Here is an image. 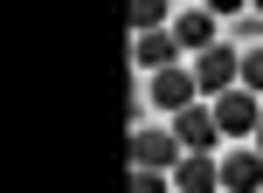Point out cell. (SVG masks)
I'll list each match as a JSON object with an SVG mask.
<instances>
[{
	"mask_svg": "<svg viewBox=\"0 0 263 193\" xmlns=\"http://www.w3.org/2000/svg\"><path fill=\"white\" fill-rule=\"evenodd\" d=\"M242 90H256V97H263V49L242 55Z\"/></svg>",
	"mask_w": 263,
	"mask_h": 193,
	"instance_id": "7c38bea8",
	"label": "cell"
},
{
	"mask_svg": "<svg viewBox=\"0 0 263 193\" xmlns=\"http://www.w3.org/2000/svg\"><path fill=\"white\" fill-rule=\"evenodd\" d=\"M173 138H180L187 152H215V145H222V124H215V103H208V111H201V103L173 111Z\"/></svg>",
	"mask_w": 263,
	"mask_h": 193,
	"instance_id": "3957f363",
	"label": "cell"
},
{
	"mask_svg": "<svg viewBox=\"0 0 263 193\" xmlns=\"http://www.w3.org/2000/svg\"><path fill=\"white\" fill-rule=\"evenodd\" d=\"M242 7V0H208V14H236Z\"/></svg>",
	"mask_w": 263,
	"mask_h": 193,
	"instance_id": "4fadbf2b",
	"label": "cell"
},
{
	"mask_svg": "<svg viewBox=\"0 0 263 193\" xmlns=\"http://www.w3.org/2000/svg\"><path fill=\"white\" fill-rule=\"evenodd\" d=\"M250 7H256V14H263V0H250Z\"/></svg>",
	"mask_w": 263,
	"mask_h": 193,
	"instance_id": "5bb4252c",
	"label": "cell"
},
{
	"mask_svg": "<svg viewBox=\"0 0 263 193\" xmlns=\"http://www.w3.org/2000/svg\"><path fill=\"white\" fill-rule=\"evenodd\" d=\"M173 41H180V49H215V14L208 7H180V14H173Z\"/></svg>",
	"mask_w": 263,
	"mask_h": 193,
	"instance_id": "ba28073f",
	"label": "cell"
},
{
	"mask_svg": "<svg viewBox=\"0 0 263 193\" xmlns=\"http://www.w3.org/2000/svg\"><path fill=\"white\" fill-rule=\"evenodd\" d=\"M215 124H222V138H256V124H263V97L256 90H222L215 97Z\"/></svg>",
	"mask_w": 263,
	"mask_h": 193,
	"instance_id": "6da1fadb",
	"label": "cell"
},
{
	"mask_svg": "<svg viewBox=\"0 0 263 193\" xmlns=\"http://www.w3.org/2000/svg\"><path fill=\"white\" fill-rule=\"evenodd\" d=\"M194 97H201L194 69H180V62H173V69H153V103H159V111H187Z\"/></svg>",
	"mask_w": 263,
	"mask_h": 193,
	"instance_id": "5b68a950",
	"label": "cell"
},
{
	"mask_svg": "<svg viewBox=\"0 0 263 193\" xmlns=\"http://www.w3.org/2000/svg\"><path fill=\"white\" fill-rule=\"evenodd\" d=\"M132 55H139V69H173L180 41H173V28H145V35L132 41Z\"/></svg>",
	"mask_w": 263,
	"mask_h": 193,
	"instance_id": "9c48e42d",
	"label": "cell"
},
{
	"mask_svg": "<svg viewBox=\"0 0 263 193\" xmlns=\"http://www.w3.org/2000/svg\"><path fill=\"white\" fill-rule=\"evenodd\" d=\"M256 145H263V124H256Z\"/></svg>",
	"mask_w": 263,
	"mask_h": 193,
	"instance_id": "9a60e30c",
	"label": "cell"
},
{
	"mask_svg": "<svg viewBox=\"0 0 263 193\" xmlns=\"http://www.w3.org/2000/svg\"><path fill=\"white\" fill-rule=\"evenodd\" d=\"M194 83H201V97H222V90H236V83H242V55L229 49V41L201 49V55H194Z\"/></svg>",
	"mask_w": 263,
	"mask_h": 193,
	"instance_id": "7a4b0ae2",
	"label": "cell"
},
{
	"mask_svg": "<svg viewBox=\"0 0 263 193\" xmlns=\"http://www.w3.org/2000/svg\"><path fill=\"white\" fill-rule=\"evenodd\" d=\"M180 159H187V145L173 138V131H132V166L166 173V166H180Z\"/></svg>",
	"mask_w": 263,
	"mask_h": 193,
	"instance_id": "277c9868",
	"label": "cell"
},
{
	"mask_svg": "<svg viewBox=\"0 0 263 193\" xmlns=\"http://www.w3.org/2000/svg\"><path fill=\"white\" fill-rule=\"evenodd\" d=\"M132 193H166V173H153V166H132Z\"/></svg>",
	"mask_w": 263,
	"mask_h": 193,
	"instance_id": "8fae6325",
	"label": "cell"
},
{
	"mask_svg": "<svg viewBox=\"0 0 263 193\" xmlns=\"http://www.w3.org/2000/svg\"><path fill=\"white\" fill-rule=\"evenodd\" d=\"M222 193H263V152H222Z\"/></svg>",
	"mask_w": 263,
	"mask_h": 193,
	"instance_id": "52a82bcc",
	"label": "cell"
},
{
	"mask_svg": "<svg viewBox=\"0 0 263 193\" xmlns=\"http://www.w3.org/2000/svg\"><path fill=\"white\" fill-rule=\"evenodd\" d=\"M173 186H180V193H222V159L187 152L180 166H173Z\"/></svg>",
	"mask_w": 263,
	"mask_h": 193,
	"instance_id": "8992f818",
	"label": "cell"
},
{
	"mask_svg": "<svg viewBox=\"0 0 263 193\" xmlns=\"http://www.w3.org/2000/svg\"><path fill=\"white\" fill-rule=\"evenodd\" d=\"M132 28H166V0H132Z\"/></svg>",
	"mask_w": 263,
	"mask_h": 193,
	"instance_id": "30bf717a",
	"label": "cell"
}]
</instances>
